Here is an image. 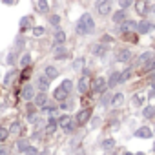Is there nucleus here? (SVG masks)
<instances>
[{
  "label": "nucleus",
  "instance_id": "40",
  "mask_svg": "<svg viewBox=\"0 0 155 155\" xmlns=\"http://www.w3.org/2000/svg\"><path fill=\"white\" fill-rule=\"evenodd\" d=\"M17 146H18V150H20V151H24V150H26L29 144H28L26 140H18V144H17Z\"/></svg>",
  "mask_w": 155,
  "mask_h": 155
},
{
  "label": "nucleus",
  "instance_id": "2",
  "mask_svg": "<svg viewBox=\"0 0 155 155\" xmlns=\"http://www.w3.org/2000/svg\"><path fill=\"white\" fill-rule=\"evenodd\" d=\"M71 90H73V82L69 81V79H66V81H62V84L53 91V97H55V101H58V102H64L68 97H69V93H71Z\"/></svg>",
  "mask_w": 155,
  "mask_h": 155
},
{
  "label": "nucleus",
  "instance_id": "14",
  "mask_svg": "<svg viewBox=\"0 0 155 155\" xmlns=\"http://www.w3.org/2000/svg\"><path fill=\"white\" fill-rule=\"evenodd\" d=\"M131 57H133V53L130 49H122V51L117 53V60L119 62H128V60H131Z\"/></svg>",
  "mask_w": 155,
  "mask_h": 155
},
{
  "label": "nucleus",
  "instance_id": "33",
  "mask_svg": "<svg viewBox=\"0 0 155 155\" xmlns=\"http://www.w3.org/2000/svg\"><path fill=\"white\" fill-rule=\"evenodd\" d=\"M9 133H13V135H15V133H20V122H18V120H15V122L11 124Z\"/></svg>",
  "mask_w": 155,
  "mask_h": 155
},
{
  "label": "nucleus",
  "instance_id": "1",
  "mask_svg": "<svg viewBox=\"0 0 155 155\" xmlns=\"http://www.w3.org/2000/svg\"><path fill=\"white\" fill-rule=\"evenodd\" d=\"M75 31L79 35H91L95 31V20L90 13H84L79 20H77V26H75Z\"/></svg>",
  "mask_w": 155,
  "mask_h": 155
},
{
  "label": "nucleus",
  "instance_id": "29",
  "mask_svg": "<svg viewBox=\"0 0 155 155\" xmlns=\"http://www.w3.org/2000/svg\"><path fill=\"white\" fill-rule=\"evenodd\" d=\"M48 9H49L48 0H38V11L40 13H48Z\"/></svg>",
  "mask_w": 155,
  "mask_h": 155
},
{
  "label": "nucleus",
  "instance_id": "38",
  "mask_svg": "<svg viewBox=\"0 0 155 155\" xmlns=\"http://www.w3.org/2000/svg\"><path fill=\"white\" fill-rule=\"evenodd\" d=\"M33 35H35V37H40V35H44V28H40V26H37V28L33 29Z\"/></svg>",
  "mask_w": 155,
  "mask_h": 155
},
{
  "label": "nucleus",
  "instance_id": "34",
  "mask_svg": "<svg viewBox=\"0 0 155 155\" xmlns=\"http://www.w3.org/2000/svg\"><path fill=\"white\" fill-rule=\"evenodd\" d=\"M8 135H9V130H8V128H4V126H0V140H6V139H8Z\"/></svg>",
  "mask_w": 155,
  "mask_h": 155
},
{
  "label": "nucleus",
  "instance_id": "41",
  "mask_svg": "<svg viewBox=\"0 0 155 155\" xmlns=\"http://www.w3.org/2000/svg\"><path fill=\"white\" fill-rule=\"evenodd\" d=\"M81 66H82V58H79V60H75V62H73V68H75V69H79Z\"/></svg>",
  "mask_w": 155,
  "mask_h": 155
},
{
  "label": "nucleus",
  "instance_id": "27",
  "mask_svg": "<svg viewBox=\"0 0 155 155\" xmlns=\"http://www.w3.org/2000/svg\"><path fill=\"white\" fill-rule=\"evenodd\" d=\"M66 40V33L64 31H57L55 33V44H64Z\"/></svg>",
  "mask_w": 155,
  "mask_h": 155
},
{
  "label": "nucleus",
  "instance_id": "10",
  "mask_svg": "<svg viewBox=\"0 0 155 155\" xmlns=\"http://www.w3.org/2000/svg\"><path fill=\"white\" fill-rule=\"evenodd\" d=\"M117 84H120V73L119 71H113L110 75V79H108V88H115Z\"/></svg>",
  "mask_w": 155,
  "mask_h": 155
},
{
  "label": "nucleus",
  "instance_id": "23",
  "mask_svg": "<svg viewBox=\"0 0 155 155\" xmlns=\"http://www.w3.org/2000/svg\"><path fill=\"white\" fill-rule=\"evenodd\" d=\"M122 101H124V95H122V93H115V95H111V104H113V106H120Z\"/></svg>",
  "mask_w": 155,
  "mask_h": 155
},
{
  "label": "nucleus",
  "instance_id": "46",
  "mask_svg": "<svg viewBox=\"0 0 155 155\" xmlns=\"http://www.w3.org/2000/svg\"><path fill=\"white\" fill-rule=\"evenodd\" d=\"M124 155H135V153H130V151H128V153H124Z\"/></svg>",
  "mask_w": 155,
  "mask_h": 155
},
{
  "label": "nucleus",
  "instance_id": "17",
  "mask_svg": "<svg viewBox=\"0 0 155 155\" xmlns=\"http://www.w3.org/2000/svg\"><path fill=\"white\" fill-rule=\"evenodd\" d=\"M44 73H46V77H49V79H57V77H58V69L55 66H46Z\"/></svg>",
  "mask_w": 155,
  "mask_h": 155
},
{
  "label": "nucleus",
  "instance_id": "13",
  "mask_svg": "<svg viewBox=\"0 0 155 155\" xmlns=\"http://www.w3.org/2000/svg\"><path fill=\"white\" fill-rule=\"evenodd\" d=\"M153 29V26L148 22V20H142V22H137V31L139 33H150Z\"/></svg>",
  "mask_w": 155,
  "mask_h": 155
},
{
  "label": "nucleus",
  "instance_id": "47",
  "mask_svg": "<svg viewBox=\"0 0 155 155\" xmlns=\"http://www.w3.org/2000/svg\"><path fill=\"white\" fill-rule=\"evenodd\" d=\"M135 155H144V153H135Z\"/></svg>",
  "mask_w": 155,
  "mask_h": 155
},
{
  "label": "nucleus",
  "instance_id": "8",
  "mask_svg": "<svg viewBox=\"0 0 155 155\" xmlns=\"http://www.w3.org/2000/svg\"><path fill=\"white\" fill-rule=\"evenodd\" d=\"M22 99H24V101H33V99H35V91H33V86L26 84V86L22 88Z\"/></svg>",
  "mask_w": 155,
  "mask_h": 155
},
{
  "label": "nucleus",
  "instance_id": "7",
  "mask_svg": "<svg viewBox=\"0 0 155 155\" xmlns=\"http://www.w3.org/2000/svg\"><path fill=\"white\" fill-rule=\"evenodd\" d=\"M49 77H44V75H40L38 77V81H37V86L40 88V91H48L49 90Z\"/></svg>",
  "mask_w": 155,
  "mask_h": 155
},
{
  "label": "nucleus",
  "instance_id": "45",
  "mask_svg": "<svg viewBox=\"0 0 155 155\" xmlns=\"http://www.w3.org/2000/svg\"><path fill=\"white\" fill-rule=\"evenodd\" d=\"M102 40H104V42H111V37H108V35H106V37H102Z\"/></svg>",
  "mask_w": 155,
  "mask_h": 155
},
{
  "label": "nucleus",
  "instance_id": "6",
  "mask_svg": "<svg viewBox=\"0 0 155 155\" xmlns=\"http://www.w3.org/2000/svg\"><path fill=\"white\" fill-rule=\"evenodd\" d=\"M90 88H91L90 77H88V75H82V77H81V81H79V91H81V93H88Z\"/></svg>",
  "mask_w": 155,
  "mask_h": 155
},
{
  "label": "nucleus",
  "instance_id": "48",
  "mask_svg": "<svg viewBox=\"0 0 155 155\" xmlns=\"http://www.w3.org/2000/svg\"><path fill=\"white\" fill-rule=\"evenodd\" d=\"M153 90H155V84H153Z\"/></svg>",
  "mask_w": 155,
  "mask_h": 155
},
{
  "label": "nucleus",
  "instance_id": "5",
  "mask_svg": "<svg viewBox=\"0 0 155 155\" xmlns=\"http://www.w3.org/2000/svg\"><path fill=\"white\" fill-rule=\"evenodd\" d=\"M73 117H69V115H62L60 119H58V126L64 130V131H71L73 130Z\"/></svg>",
  "mask_w": 155,
  "mask_h": 155
},
{
  "label": "nucleus",
  "instance_id": "26",
  "mask_svg": "<svg viewBox=\"0 0 155 155\" xmlns=\"http://www.w3.org/2000/svg\"><path fill=\"white\" fill-rule=\"evenodd\" d=\"M93 53H95L97 57H104V55H106V48L101 46V44H97V46H93Z\"/></svg>",
  "mask_w": 155,
  "mask_h": 155
},
{
  "label": "nucleus",
  "instance_id": "32",
  "mask_svg": "<svg viewBox=\"0 0 155 155\" xmlns=\"http://www.w3.org/2000/svg\"><path fill=\"white\" fill-rule=\"evenodd\" d=\"M28 26H31V17H24L20 20V29H28Z\"/></svg>",
  "mask_w": 155,
  "mask_h": 155
},
{
  "label": "nucleus",
  "instance_id": "4",
  "mask_svg": "<svg viewBox=\"0 0 155 155\" xmlns=\"http://www.w3.org/2000/svg\"><path fill=\"white\" fill-rule=\"evenodd\" d=\"M91 119V110H81L79 111V115H77V119H75V124L77 126H84V124H88V120Z\"/></svg>",
  "mask_w": 155,
  "mask_h": 155
},
{
  "label": "nucleus",
  "instance_id": "24",
  "mask_svg": "<svg viewBox=\"0 0 155 155\" xmlns=\"http://www.w3.org/2000/svg\"><path fill=\"white\" fill-rule=\"evenodd\" d=\"M122 37H124V40H128V42H133V44L139 40V38H137V35H135V33H131V31H124V33H122Z\"/></svg>",
  "mask_w": 155,
  "mask_h": 155
},
{
  "label": "nucleus",
  "instance_id": "15",
  "mask_svg": "<svg viewBox=\"0 0 155 155\" xmlns=\"http://www.w3.org/2000/svg\"><path fill=\"white\" fill-rule=\"evenodd\" d=\"M153 133H151V130L148 128V126H142V128H139L137 131H135V137H140V139H150Z\"/></svg>",
  "mask_w": 155,
  "mask_h": 155
},
{
  "label": "nucleus",
  "instance_id": "16",
  "mask_svg": "<svg viewBox=\"0 0 155 155\" xmlns=\"http://www.w3.org/2000/svg\"><path fill=\"white\" fill-rule=\"evenodd\" d=\"M57 126H58V120L51 117V119L48 120V124H46V133H49V135H51V133H55V130H57Z\"/></svg>",
  "mask_w": 155,
  "mask_h": 155
},
{
  "label": "nucleus",
  "instance_id": "19",
  "mask_svg": "<svg viewBox=\"0 0 155 155\" xmlns=\"http://www.w3.org/2000/svg\"><path fill=\"white\" fill-rule=\"evenodd\" d=\"M126 20V13H124V9H119L117 13H113V22L115 24H122Z\"/></svg>",
  "mask_w": 155,
  "mask_h": 155
},
{
  "label": "nucleus",
  "instance_id": "42",
  "mask_svg": "<svg viewBox=\"0 0 155 155\" xmlns=\"http://www.w3.org/2000/svg\"><path fill=\"white\" fill-rule=\"evenodd\" d=\"M15 58H17V53H11V55L8 57V62H9V64H13V62H15Z\"/></svg>",
  "mask_w": 155,
  "mask_h": 155
},
{
  "label": "nucleus",
  "instance_id": "49",
  "mask_svg": "<svg viewBox=\"0 0 155 155\" xmlns=\"http://www.w3.org/2000/svg\"><path fill=\"white\" fill-rule=\"evenodd\" d=\"M40 155H46V153H40Z\"/></svg>",
  "mask_w": 155,
  "mask_h": 155
},
{
  "label": "nucleus",
  "instance_id": "9",
  "mask_svg": "<svg viewBox=\"0 0 155 155\" xmlns=\"http://www.w3.org/2000/svg\"><path fill=\"white\" fill-rule=\"evenodd\" d=\"M106 88H108V81L104 79V77L95 79V84H93V90H95V91H104Z\"/></svg>",
  "mask_w": 155,
  "mask_h": 155
},
{
  "label": "nucleus",
  "instance_id": "11",
  "mask_svg": "<svg viewBox=\"0 0 155 155\" xmlns=\"http://www.w3.org/2000/svg\"><path fill=\"white\" fill-rule=\"evenodd\" d=\"M151 58H153V53H151V51H144V53L139 57V60H137V66H142V68H144V66H146V64H148Z\"/></svg>",
  "mask_w": 155,
  "mask_h": 155
},
{
  "label": "nucleus",
  "instance_id": "36",
  "mask_svg": "<svg viewBox=\"0 0 155 155\" xmlns=\"http://www.w3.org/2000/svg\"><path fill=\"white\" fill-rule=\"evenodd\" d=\"M24 155H38V151H37L35 146H28V148L24 150Z\"/></svg>",
  "mask_w": 155,
  "mask_h": 155
},
{
  "label": "nucleus",
  "instance_id": "31",
  "mask_svg": "<svg viewBox=\"0 0 155 155\" xmlns=\"http://www.w3.org/2000/svg\"><path fill=\"white\" fill-rule=\"evenodd\" d=\"M115 146V140L113 139H106V140H102V150H111Z\"/></svg>",
  "mask_w": 155,
  "mask_h": 155
},
{
  "label": "nucleus",
  "instance_id": "22",
  "mask_svg": "<svg viewBox=\"0 0 155 155\" xmlns=\"http://www.w3.org/2000/svg\"><path fill=\"white\" fill-rule=\"evenodd\" d=\"M135 8H137V13L139 15H146V2H144V0H137V4H135Z\"/></svg>",
  "mask_w": 155,
  "mask_h": 155
},
{
  "label": "nucleus",
  "instance_id": "50",
  "mask_svg": "<svg viewBox=\"0 0 155 155\" xmlns=\"http://www.w3.org/2000/svg\"><path fill=\"white\" fill-rule=\"evenodd\" d=\"M153 148H155V146H153Z\"/></svg>",
  "mask_w": 155,
  "mask_h": 155
},
{
  "label": "nucleus",
  "instance_id": "30",
  "mask_svg": "<svg viewBox=\"0 0 155 155\" xmlns=\"http://www.w3.org/2000/svg\"><path fill=\"white\" fill-rule=\"evenodd\" d=\"M31 64V55L29 53H24V57H22V60H20V66L22 68H28Z\"/></svg>",
  "mask_w": 155,
  "mask_h": 155
},
{
  "label": "nucleus",
  "instance_id": "28",
  "mask_svg": "<svg viewBox=\"0 0 155 155\" xmlns=\"http://www.w3.org/2000/svg\"><path fill=\"white\" fill-rule=\"evenodd\" d=\"M142 115H144L146 119H151V117L155 115V108H153V106H146L144 111H142Z\"/></svg>",
  "mask_w": 155,
  "mask_h": 155
},
{
  "label": "nucleus",
  "instance_id": "21",
  "mask_svg": "<svg viewBox=\"0 0 155 155\" xmlns=\"http://www.w3.org/2000/svg\"><path fill=\"white\" fill-rule=\"evenodd\" d=\"M131 75H133V69H131V68L124 69V71L120 73V84H122V82H128V81L131 79Z\"/></svg>",
  "mask_w": 155,
  "mask_h": 155
},
{
  "label": "nucleus",
  "instance_id": "25",
  "mask_svg": "<svg viewBox=\"0 0 155 155\" xmlns=\"http://www.w3.org/2000/svg\"><path fill=\"white\" fill-rule=\"evenodd\" d=\"M13 79H15V69H11V71H8V73H6V77H4V84H6V86H9V84L13 82Z\"/></svg>",
  "mask_w": 155,
  "mask_h": 155
},
{
  "label": "nucleus",
  "instance_id": "12",
  "mask_svg": "<svg viewBox=\"0 0 155 155\" xmlns=\"http://www.w3.org/2000/svg\"><path fill=\"white\" fill-rule=\"evenodd\" d=\"M35 104L38 106V108H44L46 104H48V95H46V91H40L38 95H35Z\"/></svg>",
  "mask_w": 155,
  "mask_h": 155
},
{
  "label": "nucleus",
  "instance_id": "20",
  "mask_svg": "<svg viewBox=\"0 0 155 155\" xmlns=\"http://www.w3.org/2000/svg\"><path fill=\"white\" fill-rule=\"evenodd\" d=\"M68 57V51H66V48L60 44V46H57L55 48V58H66Z\"/></svg>",
  "mask_w": 155,
  "mask_h": 155
},
{
  "label": "nucleus",
  "instance_id": "43",
  "mask_svg": "<svg viewBox=\"0 0 155 155\" xmlns=\"http://www.w3.org/2000/svg\"><path fill=\"white\" fill-rule=\"evenodd\" d=\"M0 155H9V151L6 148H0Z\"/></svg>",
  "mask_w": 155,
  "mask_h": 155
},
{
  "label": "nucleus",
  "instance_id": "35",
  "mask_svg": "<svg viewBox=\"0 0 155 155\" xmlns=\"http://www.w3.org/2000/svg\"><path fill=\"white\" fill-rule=\"evenodd\" d=\"M49 22H51V26L58 28V24H60V17H58V15H51V17H49Z\"/></svg>",
  "mask_w": 155,
  "mask_h": 155
},
{
  "label": "nucleus",
  "instance_id": "37",
  "mask_svg": "<svg viewBox=\"0 0 155 155\" xmlns=\"http://www.w3.org/2000/svg\"><path fill=\"white\" fill-rule=\"evenodd\" d=\"M133 4V0H119V6L122 8V9H126V8H130Z\"/></svg>",
  "mask_w": 155,
  "mask_h": 155
},
{
  "label": "nucleus",
  "instance_id": "44",
  "mask_svg": "<svg viewBox=\"0 0 155 155\" xmlns=\"http://www.w3.org/2000/svg\"><path fill=\"white\" fill-rule=\"evenodd\" d=\"M2 2H4V4H15L17 0H2Z\"/></svg>",
  "mask_w": 155,
  "mask_h": 155
},
{
  "label": "nucleus",
  "instance_id": "3",
  "mask_svg": "<svg viewBox=\"0 0 155 155\" xmlns=\"http://www.w3.org/2000/svg\"><path fill=\"white\" fill-rule=\"evenodd\" d=\"M95 8H97V13L101 17H108L113 9V0H99Z\"/></svg>",
  "mask_w": 155,
  "mask_h": 155
},
{
  "label": "nucleus",
  "instance_id": "39",
  "mask_svg": "<svg viewBox=\"0 0 155 155\" xmlns=\"http://www.w3.org/2000/svg\"><path fill=\"white\" fill-rule=\"evenodd\" d=\"M142 101H144V99H142V95H139V93H137V95H133V102H135L137 106H140V104H142Z\"/></svg>",
  "mask_w": 155,
  "mask_h": 155
},
{
  "label": "nucleus",
  "instance_id": "18",
  "mask_svg": "<svg viewBox=\"0 0 155 155\" xmlns=\"http://www.w3.org/2000/svg\"><path fill=\"white\" fill-rule=\"evenodd\" d=\"M120 29H122V33H124V31L137 29V22H133V20H124V22L120 24Z\"/></svg>",
  "mask_w": 155,
  "mask_h": 155
}]
</instances>
